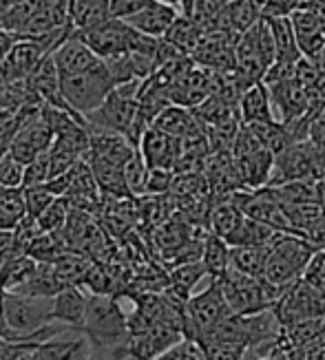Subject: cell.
Segmentation results:
<instances>
[{
	"label": "cell",
	"mask_w": 325,
	"mask_h": 360,
	"mask_svg": "<svg viewBox=\"0 0 325 360\" xmlns=\"http://www.w3.org/2000/svg\"><path fill=\"white\" fill-rule=\"evenodd\" d=\"M201 263L208 272V278H222L230 270V243L212 232H206L204 237V252H201Z\"/></svg>",
	"instance_id": "obj_27"
},
{
	"label": "cell",
	"mask_w": 325,
	"mask_h": 360,
	"mask_svg": "<svg viewBox=\"0 0 325 360\" xmlns=\"http://www.w3.org/2000/svg\"><path fill=\"white\" fill-rule=\"evenodd\" d=\"M325 177V148L312 139L288 146L274 158V168L268 186H283L290 181H319Z\"/></svg>",
	"instance_id": "obj_5"
},
{
	"label": "cell",
	"mask_w": 325,
	"mask_h": 360,
	"mask_svg": "<svg viewBox=\"0 0 325 360\" xmlns=\"http://www.w3.org/2000/svg\"><path fill=\"white\" fill-rule=\"evenodd\" d=\"M206 352L208 360H246L248 349L239 342L232 340H210V342H199Z\"/></svg>",
	"instance_id": "obj_36"
},
{
	"label": "cell",
	"mask_w": 325,
	"mask_h": 360,
	"mask_svg": "<svg viewBox=\"0 0 325 360\" xmlns=\"http://www.w3.org/2000/svg\"><path fill=\"white\" fill-rule=\"evenodd\" d=\"M148 173L151 168L148 164L144 162V158L139 155V150L133 155V158L127 162L124 166V179H127V186H129V193L139 199L146 195V184H148Z\"/></svg>",
	"instance_id": "obj_34"
},
{
	"label": "cell",
	"mask_w": 325,
	"mask_h": 360,
	"mask_svg": "<svg viewBox=\"0 0 325 360\" xmlns=\"http://www.w3.org/2000/svg\"><path fill=\"white\" fill-rule=\"evenodd\" d=\"M253 3H257V5H259V7L263 9V7H266V5H268V0H253Z\"/></svg>",
	"instance_id": "obj_48"
},
{
	"label": "cell",
	"mask_w": 325,
	"mask_h": 360,
	"mask_svg": "<svg viewBox=\"0 0 325 360\" xmlns=\"http://www.w3.org/2000/svg\"><path fill=\"white\" fill-rule=\"evenodd\" d=\"M58 292H62V285L56 276L53 263H38V268H36L34 276L27 281V285H23L13 294L36 296V299H53Z\"/></svg>",
	"instance_id": "obj_31"
},
{
	"label": "cell",
	"mask_w": 325,
	"mask_h": 360,
	"mask_svg": "<svg viewBox=\"0 0 325 360\" xmlns=\"http://www.w3.org/2000/svg\"><path fill=\"white\" fill-rule=\"evenodd\" d=\"M139 155L144 158L148 168H164V170H175L179 153H181V139L170 137L155 127H151L137 146Z\"/></svg>",
	"instance_id": "obj_12"
},
{
	"label": "cell",
	"mask_w": 325,
	"mask_h": 360,
	"mask_svg": "<svg viewBox=\"0 0 325 360\" xmlns=\"http://www.w3.org/2000/svg\"><path fill=\"white\" fill-rule=\"evenodd\" d=\"M80 332L91 340L93 347L111 349L115 358L129 356V323L117 299L111 294H89L87 316Z\"/></svg>",
	"instance_id": "obj_1"
},
{
	"label": "cell",
	"mask_w": 325,
	"mask_h": 360,
	"mask_svg": "<svg viewBox=\"0 0 325 360\" xmlns=\"http://www.w3.org/2000/svg\"><path fill=\"white\" fill-rule=\"evenodd\" d=\"M206 276H208V272L201 261L177 265V268L168 270V292H173L181 301H189L197 283Z\"/></svg>",
	"instance_id": "obj_26"
},
{
	"label": "cell",
	"mask_w": 325,
	"mask_h": 360,
	"mask_svg": "<svg viewBox=\"0 0 325 360\" xmlns=\"http://www.w3.org/2000/svg\"><path fill=\"white\" fill-rule=\"evenodd\" d=\"M5 342H9V340H5V338H0V345H5Z\"/></svg>",
	"instance_id": "obj_49"
},
{
	"label": "cell",
	"mask_w": 325,
	"mask_h": 360,
	"mask_svg": "<svg viewBox=\"0 0 325 360\" xmlns=\"http://www.w3.org/2000/svg\"><path fill=\"white\" fill-rule=\"evenodd\" d=\"M153 127L170 135V137H177L184 139L189 137L191 133H195L197 129H201L204 124L197 120V115L193 113V108H186V106H177V104H170L166 106L164 111L155 117Z\"/></svg>",
	"instance_id": "obj_21"
},
{
	"label": "cell",
	"mask_w": 325,
	"mask_h": 360,
	"mask_svg": "<svg viewBox=\"0 0 325 360\" xmlns=\"http://www.w3.org/2000/svg\"><path fill=\"white\" fill-rule=\"evenodd\" d=\"M87 305H89V292H84L82 288H65L53 296L51 323L67 325L71 330L80 332L87 316Z\"/></svg>",
	"instance_id": "obj_15"
},
{
	"label": "cell",
	"mask_w": 325,
	"mask_h": 360,
	"mask_svg": "<svg viewBox=\"0 0 325 360\" xmlns=\"http://www.w3.org/2000/svg\"><path fill=\"white\" fill-rule=\"evenodd\" d=\"M36 268H38V263L27 255H18L5 263H0V290L18 292L23 285H27V281L34 276Z\"/></svg>",
	"instance_id": "obj_28"
},
{
	"label": "cell",
	"mask_w": 325,
	"mask_h": 360,
	"mask_svg": "<svg viewBox=\"0 0 325 360\" xmlns=\"http://www.w3.org/2000/svg\"><path fill=\"white\" fill-rule=\"evenodd\" d=\"M222 292L235 316H253L272 309L281 290L270 285L266 278H255L237 270H228L222 278H217Z\"/></svg>",
	"instance_id": "obj_3"
},
{
	"label": "cell",
	"mask_w": 325,
	"mask_h": 360,
	"mask_svg": "<svg viewBox=\"0 0 325 360\" xmlns=\"http://www.w3.org/2000/svg\"><path fill=\"white\" fill-rule=\"evenodd\" d=\"M270 102L274 120L281 124L297 122L305 115H310V104H307V91L305 86L297 80V75L290 77L286 82L270 84Z\"/></svg>",
	"instance_id": "obj_10"
},
{
	"label": "cell",
	"mask_w": 325,
	"mask_h": 360,
	"mask_svg": "<svg viewBox=\"0 0 325 360\" xmlns=\"http://www.w3.org/2000/svg\"><path fill=\"white\" fill-rule=\"evenodd\" d=\"M276 237H279V232L272 230L270 226L246 217L239 224V228L230 234L228 243H230V248H235V245H270Z\"/></svg>",
	"instance_id": "obj_33"
},
{
	"label": "cell",
	"mask_w": 325,
	"mask_h": 360,
	"mask_svg": "<svg viewBox=\"0 0 325 360\" xmlns=\"http://www.w3.org/2000/svg\"><path fill=\"white\" fill-rule=\"evenodd\" d=\"M25 164L18 162L11 153L0 158V188H23L25 184Z\"/></svg>",
	"instance_id": "obj_40"
},
{
	"label": "cell",
	"mask_w": 325,
	"mask_h": 360,
	"mask_svg": "<svg viewBox=\"0 0 325 360\" xmlns=\"http://www.w3.org/2000/svg\"><path fill=\"white\" fill-rule=\"evenodd\" d=\"M317 252L319 250L307 239L299 237V234L279 232V237L270 243L263 278L270 285L283 290L286 285L294 283V281L303 278L307 265L312 263Z\"/></svg>",
	"instance_id": "obj_2"
},
{
	"label": "cell",
	"mask_w": 325,
	"mask_h": 360,
	"mask_svg": "<svg viewBox=\"0 0 325 360\" xmlns=\"http://www.w3.org/2000/svg\"><path fill=\"white\" fill-rule=\"evenodd\" d=\"M73 31H89L111 20V0H69Z\"/></svg>",
	"instance_id": "obj_23"
},
{
	"label": "cell",
	"mask_w": 325,
	"mask_h": 360,
	"mask_svg": "<svg viewBox=\"0 0 325 360\" xmlns=\"http://www.w3.org/2000/svg\"><path fill=\"white\" fill-rule=\"evenodd\" d=\"M305 360H325V345L310 349V352L305 354Z\"/></svg>",
	"instance_id": "obj_46"
},
{
	"label": "cell",
	"mask_w": 325,
	"mask_h": 360,
	"mask_svg": "<svg viewBox=\"0 0 325 360\" xmlns=\"http://www.w3.org/2000/svg\"><path fill=\"white\" fill-rule=\"evenodd\" d=\"M232 314V309L226 301V296L222 292L219 281L210 278V283L204 292L193 294L186 301V325L184 334L186 338L201 340L215 332L222 323H226Z\"/></svg>",
	"instance_id": "obj_6"
},
{
	"label": "cell",
	"mask_w": 325,
	"mask_h": 360,
	"mask_svg": "<svg viewBox=\"0 0 325 360\" xmlns=\"http://www.w3.org/2000/svg\"><path fill=\"white\" fill-rule=\"evenodd\" d=\"M239 117H241L243 127L276 122L274 111H272V102H270V91L263 82L243 91V96L239 100Z\"/></svg>",
	"instance_id": "obj_20"
},
{
	"label": "cell",
	"mask_w": 325,
	"mask_h": 360,
	"mask_svg": "<svg viewBox=\"0 0 325 360\" xmlns=\"http://www.w3.org/2000/svg\"><path fill=\"white\" fill-rule=\"evenodd\" d=\"M175 184V170H164V168H151L148 184H146V195H170Z\"/></svg>",
	"instance_id": "obj_41"
},
{
	"label": "cell",
	"mask_w": 325,
	"mask_h": 360,
	"mask_svg": "<svg viewBox=\"0 0 325 360\" xmlns=\"http://www.w3.org/2000/svg\"><path fill=\"white\" fill-rule=\"evenodd\" d=\"M204 29H201L199 22H195L189 15H181L175 20V25L168 29V34L164 36V40H168L170 44H175L177 49L186 56H193L195 49L199 46V42L204 40Z\"/></svg>",
	"instance_id": "obj_29"
},
{
	"label": "cell",
	"mask_w": 325,
	"mask_h": 360,
	"mask_svg": "<svg viewBox=\"0 0 325 360\" xmlns=\"http://www.w3.org/2000/svg\"><path fill=\"white\" fill-rule=\"evenodd\" d=\"M91 265H93V259H89L84 255H77V252H69L67 257L56 261L53 270H56V276L60 281L62 290L65 288H82Z\"/></svg>",
	"instance_id": "obj_30"
},
{
	"label": "cell",
	"mask_w": 325,
	"mask_h": 360,
	"mask_svg": "<svg viewBox=\"0 0 325 360\" xmlns=\"http://www.w3.org/2000/svg\"><path fill=\"white\" fill-rule=\"evenodd\" d=\"M69 212H71L69 201L65 197H58L51 206L38 217V224H40L42 232H62V228L67 226Z\"/></svg>",
	"instance_id": "obj_35"
},
{
	"label": "cell",
	"mask_w": 325,
	"mask_h": 360,
	"mask_svg": "<svg viewBox=\"0 0 325 360\" xmlns=\"http://www.w3.org/2000/svg\"><path fill=\"white\" fill-rule=\"evenodd\" d=\"M93 158H100L108 164H115L120 168L127 166V162L137 153V146L127 135L120 133H91V150Z\"/></svg>",
	"instance_id": "obj_19"
},
{
	"label": "cell",
	"mask_w": 325,
	"mask_h": 360,
	"mask_svg": "<svg viewBox=\"0 0 325 360\" xmlns=\"http://www.w3.org/2000/svg\"><path fill=\"white\" fill-rule=\"evenodd\" d=\"M93 51H96L102 60L108 58H117L129 53V46H131V38H133V27L124 20L111 18L102 22L96 29H89V31H75Z\"/></svg>",
	"instance_id": "obj_9"
},
{
	"label": "cell",
	"mask_w": 325,
	"mask_h": 360,
	"mask_svg": "<svg viewBox=\"0 0 325 360\" xmlns=\"http://www.w3.org/2000/svg\"><path fill=\"white\" fill-rule=\"evenodd\" d=\"M71 252L65 237L60 232H42L40 237L27 248V257L36 263H56Z\"/></svg>",
	"instance_id": "obj_32"
},
{
	"label": "cell",
	"mask_w": 325,
	"mask_h": 360,
	"mask_svg": "<svg viewBox=\"0 0 325 360\" xmlns=\"http://www.w3.org/2000/svg\"><path fill=\"white\" fill-rule=\"evenodd\" d=\"M18 224H20V219L13 217L3 203H0V232H13Z\"/></svg>",
	"instance_id": "obj_45"
},
{
	"label": "cell",
	"mask_w": 325,
	"mask_h": 360,
	"mask_svg": "<svg viewBox=\"0 0 325 360\" xmlns=\"http://www.w3.org/2000/svg\"><path fill=\"white\" fill-rule=\"evenodd\" d=\"M272 311L286 330V327L297 323L325 316V296L310 285L305 278H299L281 290L276 303L272 305Z\"/></svg>",
	"instance_id": "obj_7"
},
{
	"label": "cell",
	"mask_w": 325,
	"mask_h": 360,
	"mask_svg": "<svg viewBox=\"0 0 325 360\" xmlns=\"http://www.w3.org/2000/svg\"><path fill=\"white\" fill-rule=\"evenodd\" d=\"M270 245H235L230 248V268L241 274L263 278Z\"/></svg>",
	"instance_id": "obj_24"
},
{
	"label": "cell",
	"mask_w": 325,
	"mask_h": 360,
	"mask_svg": "<svg viewBox=\"0 0 325 360\" xmlns=\"http://www.w3.org/2000/svg\"><path fill=\"white\" fill-rule=\"evenodd\" d=\"M181 338L186 336L179 330H175V327L164 323H148L129 334L127 352L131 360H153L173 347Z\"/></svg>",
	"instance_id": "obj_8"
},
{
	"label": "cell",
	"mask_w": 325,
	"mask_h": 360,
	"mask_svg": "<svg viewBox=\"0 0 325 360\" xmlns=\"http://www.w3.org/2000/svg\"><path fill=\"white\" fill-rule=\"evenodd\" d=\"M29 89L36 93V96L42 100V104H51V106H60V108H69L65 98H62V86H60V71L56 67L53 53L46 56L40 65L34 69L27 77ZM75 113V111H73Z\"/></svg>",
	"instance_id": "obj_16"
},
{
	"label": "cell",
	"mask_w": 325,
	"mask_h": 360,
	"mask_svg": "<svg viewBox=\"0 0 325 360\" xmlns=\"http://www.w3.org/2000/svg\"><path fill=\"white\" fill-rule=\"evenodd\" d=\"M60 86H62V98H65L71 111L87 117L89 113L98 111L104 104V100L111 96L115 82L102 60L98 67H93L84 73L60 75Z\"/></svg>",
	"instance_id": "obj_4"
},
{
	"label": "cell",
	"mask_w": 325,
	"mask_h": 360,
	"mask_svg": "<svg viewBox=\"0 0 325 360\" xmlns=\"http://www.w3.org/2000/svg\"><path fill=\"white\" fill-rule=\"evenodd\" d=\"M179 18V9L170 7L166 3H160L155 0L151 3L144 11H139L137 15H133L131 20H127L135 31L151 38H164L168 34V29L175 25V20Z\"/></svg>",
	"instance_id": "obj_18"
},
{
	"label": "cell",
	"mask_w": 325,
	"mask_h": 360,
	"mask_svg": "<svg viewBox=\"0 0 325 360\" xmlns=\"http://www.w3.org/2000/svg\"><path fill=\"white\" fill-rule=\"evenodd\" d=\"M91 347V340L84 334L75 338H65V334H60L51 340L38 342L31 360H89Z\"/></svg>",
	"instance_id": "obj_17"
},
{
	"label": "cell",
	"mask_w": 325,
	"mask_h": 360,
	"mask_svg": "<svg viewBox=\"0 0 325 360\" xmlns=\"http://www.w3.org/2000/svg\"><path fill=\"white\" fill-rule=\"evenodd\" d=\"M58 197L44 186H34V188H25V206H27V214L38 219L46 208L51 206Z\"/></svg>",
	"instance_id": "obj_37"
},
{
	"label": "cell",
	"mask_w": 325,
	"mask_h": 360,
	"mask_svg": "<svg viewBox=\"0 0 325 360\" xmlns=\"http://www.w3.org/2000/svg\"><path fill=\"white\" fill-rule=\"evenodd\" d=\"M93 170V177H96L98 186L102 195L106 197H115V199H129L133 197L129 193V186H127V179H124V168L115 166V164H108L100 158H93V155L89 153L84 158Z\"/></svg>",
	"instance_id": "obj_22"
},
{
	"label": "cell",
	"mask_w": 325,
	"mask_h": 360,
	"mask_svg": "<svg viewBox=\"0 0 325 360\" xmlns=\"http://www.w3.org/2000/svg\"><path fill=\"white\" fill-rule=\"evenodd\" d=\"M53 177V170H51V158L49 153L40 155L31 164H27L25 168V184L23 188H34V186H44L49 184V179Z\"/></svg>",
	"instance_id": "obj_39"
},
{
	"label": "cell",
	"mask_w": 325,
	"mask_h": 360,
	"mask_svg": "<svg viewBox=\"0 0 325 360\" xmlns=\"http://www.w3.org/2000/svg\"><path fill=\"white\" fill-rule=\"evenodd\" d=\"M0 338H5L9 342H25V340H20L18 336L11 332V327L7 323V314H5V292L3 290H0Z\"/></svg>",
	"instance_id": "obj_44"
},
{
	"label": "cell",
	"mask_w": 325,
	"mask_h": 360,
	"mask_svg": "<svg viewBox=\"0 0 325 360\" xmlns=\"http://www.w3.org/2000/svg\"><path fill=\"white\" fill-rule=\"evenodd\" d=\"M268 22H270V29H272V36H274L276 62H299L303 58V53H301L297 34H294L290 15H283V18H270Z\"/></svg>",
	"instance_id": "obj_25"
},
{
	"label": "cell",
	"mask_w": 325,
	"mask_h": 360,
	"mask_svg": "<svg viewBox=\"0 0 325 360\" xmlns=\"http://www.w3.org/2000/svg\"><path fill=\"white\" fill-rule=\"evenodd\" d=\"M153 360H208L204 347L199 345L193 338H181L179 342H175L173 347L166 349L164 354H160Z\"/></svg>",
	"instance_id": "obj_38"
},
{
	"label": "cell",
	"mask_w": 325,
	"mask_h": 360,
	"mask_svg": "<svg viewBox=\"0 0 325 360\" xmlns=\"http://www.w3.org/2000/svg\"><path fill=\"white\" fill-rule=\"evenodd\" d=\"M53 60H56V67H58L60 75L84 73L93 67H98L102 62V58L93 51L75 31L53 51Z\"/></svg>",
	"instance_id": "obj_13"
},
{
	"label": "cell",
	"mask_w": 325,
	"mask_h": 360,
	"mask_svg": "<svg viewBox=\"0 0 325 360\" xmlns=\"http://www.w3.org/2000/svg\"><path fill=\"white\" fill-rule=\"evenodd\" d=\"M290 20L297 34L301 53L305 58H319L325 49V20L307 7H297L290 13Z\"/></svg>",
	"instance_id": "obj_14"
},
{
	"label": "cell",
	"mask_w": 325,
	"mask_h": 360,
	"mask_svg": "<svg viewBox=\"0 0 325 360\" xmlns=\"http://www.w3.org/2000/svg\"><path fill=\"white\" fill-rule=\"evenodd\" d=\"M151 3H155V0H111V18L127 22L139 11H144Z\"/></svg>",
	"instance_id": "obj_42"
},
{
	"label": "cell",
	"mask_w": 325,
	"mask_h": 360,
	"mask_svg": "<svg viewBox=\"0 0 325 360\" xmlns=\"http://www.w3.org/2000/svg\"><path fill=\"white\" fill-rule=\"evenodd\" d=\"M23 3H27V0H0V15L9 9H13L15 5H23Z\"/></svg>",
	"instance_id": "obj_47"
},
{
	"label": "cell",
	"mask_w": 325,
	"mask_h": 360,
	"mask_svg": "<svg viewBox=\"0 0 325 360\" xmlns=\"http://www.w3.org/2000/svg\"><path fill=\"white\" fill-rule=\"evenodd\" d=\"M38 345V340H25V342H5L0 345V360H31Z\"/></svg>",
	"instance_id": "obj_43"
},
{
	"label": "cell",
	"mask_w": 325,
	"mask_h": 360,
	"mask_svg": "<svg viewBox=\"0 0 325 360\" xmlns=\"http://www.w3.org/2000/svg\"><path fill=\"white\" fill-rule=\"evenodd\" d=\"M53 139H56L53 131L46 127V122L38 115L36 120L23 124V127L18 129V133L13 135L9 153L15 160L27 166L36 158H40V155L49 153Z\"/></svg>",
	"instance_id": "obj_11"
}]
</instances>
